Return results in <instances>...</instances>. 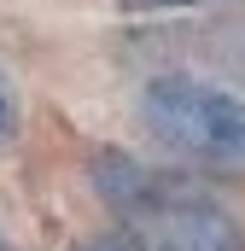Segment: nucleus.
<instances>
[{
  "label": "nucleus",
  "instance_id": "4",
  "mask_svg": "<svg viewBox=\"0 0 245 251\" xmlns=\"http://www.w3.org/2000/svg\"><path fill=\"white\" fill-rule=\"evenodd\" d=\"M18 134V94H12V82L0 76V146Z\"/></svg>",
  "mask_w": 245,
  "mask_h": 251
},
{
  "label": "nucleus",
  "instance_id": "6",
  "mask_svg": "<svg viewBox=\"0 0 245 251\" xmlns=\"http://www.w3.org/2000/svg\"><path fill=\"white\" fill-rule=\"evenodd\" d=\"M0 251H6V240H0Z\"/></svg>",
  "mask_w": 245,
  "mask_h": 251
},
{
  "label": "nucleus",
  "instance_id": "2",
  "mask_svg": "<svg viewBox=\"0 0 245 251\" xmlns=\"http://www.w3.org/2000/svg\"><path fill=\"white\" fill-rule=\"evenodd\" d=\"M140 128L158 152L193 170L245 181V100L204 76H152L140 88Z\"/></svg>",
  "mask_w": 245,
  "mask_h": 251
},
{
  "label": "nucleus",
  "instance_id": "3",
  "mask_svg": "<svg viewBox=\"0 0 245 251\" xmlns=\"http://www.w3.org/2000/svg\"><path fill=\"white\" fill-rule=\"evenodd\" d=\"M76 251H164L152 234H140V228H105V234H94V240H82Z\"/></svg>",
  "mask_w": 245,
  "mask_h": 251
},
{
  "label": "nucleus",
  "instance_id": "5",
  "mask_svg": "<svg viewBox=\"0 0 245 251\" xmlns=\"http://www.w3.org/2000/svg\"><path fill=\"white\" fill-rule=\"evenodd\" d=\"M128 12H170V6H193V0H122Z\"/></svg>",
  "mask_w": 245,
  "mask_h": 251
},
{
  "label": "nucleus",
  "instance_id": "1",
  "mask_svg": "<svg viewBox=\"0 0 245 251\" xmlns=\"http://www.w3.org/2000/svg\"><path fill=\"white\" fill-rule=\"evenodd\" d=\"M88 181L122 228L152 234L164 251H245V228L234 222V210L117 146H105L88 164Z\"/></svg>",
  "mask_w": 245,
  "mask_h": 251
}]
</instances>
